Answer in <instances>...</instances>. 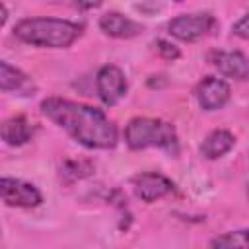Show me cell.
I'll return each mask as SVG.
<instances>
[{
  "instance_id": "obj_1",
  "label": "cell",
  "mask_w": 249,
  "mask_h": 249,
  "mask_svg": "<svg viewBox=\"0 0 249 249\" xmlns=\"http://www.w3.org/2000/svg\"><path fill=\"white\" fill-rule=\"evenodd\" d=\"M41 113L84 148L111 150L119 142L115 123L97 107L62 97H45Z\"/></svg>"
},
{
  "instance_id": "obj_2",
  "label": "cell",
  "mask_w": 249,
  "mask_h": 249,
  "mask_svg": "<svg viewBox=\"0 0 249 249\" xmlns=\"http://www.w3.org/2000/svg\"><path fill=\"white\" fill-rule=\"evenodd\" d=\"M84 33V25L58 18H25L14 25V35L21 43L47 49H66Z\"/></svg>"
},
{
  "instance_id": "obj_3",
  "label": "cell",
  "mask_w": 249,
  "mask_h": 249,
  "mask_svg": "<svg viewBox=\"0 0 249 249\" xmlns=\"http://www.w3.org/2000/svg\"><path fill=\"white\" fill-rule=\"evenodd\" d=\"M124 142L130 150L160 148L169 154H177L179 140L171 123L152 117H134L124 126Z\"/></svg>"
},
{
  "instance_id": "obj_4",
  "label": "cell",
  "mask_w": 249,
  "mask_h": 249,
  "mask_svg": "<svg viewBox=\"0 0 249 249\" xmlns=\"http://www.w3.org/2000/svg\"><path fill=\"white\" fill-rule=\"evenodd\" d=\"M216 27V18L208 12H200V14H181L177 18H173L167 23V29L171 33V37L185 41V43H195L200 41L202 37H206L212 29Z\"/></svg>"
},
{
  "instance_id": "obj_5",
  "label": "cell",
  "mask_w": 249,
  "mask_h": 249,
  "mask_svg": "<svg viewBox=\"0 0 249 249\" xmlns=\"http://www.w3.org/2000/svg\"><path fill=\"white\" fill-rule=\"evenodd\" d=\"M95 88H97V95L105 105H117L128 89L126 84V76L124 72L115 66V64H105L97 70L95 76Z\"/></svg>"
},
{
  "instance_id": "obj_6",
  "label": "cell",
  "mask_w": 249,
  "mask_h": 249,
  "mask_svg": "<svg viewBox=\"0 0 249 249\" xmlns=\"http://www.w3.org/2000/svg\"><path fill=\"white\" fill-rule=\"evenodd\" d=\"M132 187H134V195L146 204L161 200L175 191V183L158 171H144V173L134 175Z\"/></svg>"
},
{
  "instance_id": "obj_7",
  "label": "cell",
  "mask_w": 249,
  "mask_h": 249,
  "mask_svg": "<svg viewBox=\"0 0 249 249\" xmlns=\"http://www.w3.org/2000/svg\"><path fill=\"white\" fill-rule=\"evenodd\" d=\"M0 193H2V200L6 206L35 208L43 202V195L39 193L35 185L25 183L21 179H14V177H2Z\"/></svg>"
},
{
  "instance_id": "obj_8",
  "label": "cell",
  "mask_w": 249,
  "mask_h": 249,
  "mask_svg": "<svg viewBox=\"0 0 249 249\" xmlns=\"http://www.w3.org/2000/svg\"><path fill=\"white\" fill-rule=\"evenodd\" d=\"M195 95L202 111H218L230 101L231 89H230V84L224 82L222 78L206 76L198 82Z\"/></svg>"
},
{
  "instance_id": "obj_9",
  "label": "cell",
  "mask_w": 249,
  "mask_h": 249,
  "mask_svg": "<svg viewBox=\"0 0 249 249\" xmlns=\"http://www.w3.org/2000/svg\"><path fill=\"white\" fill-rule=\"evenodd\" d=\"M208 62L226 78L249 80V54L241 51H212Z\"/></svg>"
},
{
  "instance_id": "obj_10",
  "label": "cell",
  "mask_w": 249,
  "mask_h": 249,
  "mask_svg": "<svg viewBox=\"0 0 249 249\" xmlns=\"http://www.w3.org/2000/svg\"><path fill=\"white\" fill-rule=\"evenodd\" d=\"M99 29L113 39H132L144 31L140 23L123 16L121 12H105L99 18Z\"/></svg>"
},
{
  "instance_id": "obj_11",
  "label": "cell",
  "mask_w": 249,
  "mask_h": 249,
  "mask_svg": "<svg viewBox=\"0 0 249 249\" xmlns=\"http://www.w3.org/2000/svg\"><path fill=\"white\" fill-rule=\"evenodd\" d=\"M0 89L4 93L16 91L19 95H29L31 91H35V86L27 74H23L19 68L12 66L10 62L2 60L0 62Z\"/></svg>"
},
{
  "instance_id": "obj_12",
  "label": "cell",
  "mask_w": 249,
  "mask_h": 249,
  "mask_svg": "<svg viewBox=\"0 0 249 249\" xmlns=\"http://www.w3.org/2000/svg\"><path fill=\"white\" fill-rule=\"evenodd\" d=\"M0 134H2V140L8 146L19 148V146H23V144H27L31 140L33 126L23 115H16V117H10V119H6L2 123Z\"/></svg>"
},
{
  "instance_id": "obj_13",
  "label": "cell",
  "mask_w": 249,
  "mask_h": 249,
  "mask_svg": "<svg viewBox=\"0 0 249 249\" xmlns=\"http://www.w3.org/2000/svg\"><path fill=\"white\" fill-rule=\"evenodd\" d=\"M235 146V136L230 130L224 128H216L212 132L206 134V138L200 144V154L206 160H218L222 156H226L231 148Z\"/></svg>"
},
{
  "instance_id": "obj_14",
  "label": "cell",
  "mask_w": 249,
  "mask_h": 249,
  "mask_svg": "<svg viewBox=\"0 0 249 249\" xmlns=\"http://www.w3.org/2000/svg\"><path fill=\"white\" fill-rule=\"evenodd\" d=\"M95 163L91 160L86 158H70L60 165V177L64 181H78V179H86L93 173Z\"/></svg>"
},
{
  "instance_id": "obj_15",
  "label": "cell",
  "mask_w": 249,
  "mask_h": 249,
  "mask_svg": "<svg viewBox=\"0 0 249 249\" xmlns=\"http://www.w3.org/2000/svg\"><path fill=\"white\" fill-rule=\"evenodd\" d=\"M212 247H249V230H235L222 233L210 241Z\"/></svg>"
},
{
  "instance_id": "obj_16",
  "label": "cell",
  "mask_w": 249,
  "mask_h": 249,
  "mask_svg": "<svg viewBox=\"0 0 249 249\" xmlns=\"http://www.w3.org/2000/svg\"><path fill=\"white\" fill-rule=\"evenodd\" d=\"M154 51H156L158 56H161L163 60H177V58L181 56V51H179L173 43H169V41H165V39L154 41Z\"/></svg>"
},
{
  "instance_id": "obj_17",
  "label": "cell",
  "mask_w": 249,
  "mask_h": 249,
  "mask_svg": "<svg viewBox=\"0 0 249 249\" xmlns=\"http://www.w3.org/2000/svg\"><path fill=\"white\" fill-rule=\"evenodd\" d=\"M231 33H233L235 37H239V39L249 41V12H247L245 16H241V18H239V19L233 23Z\"/></svg>"
},
{
  "instance_id": "obj_18",
  "label": "cell",
  "mask_w": 249,
  "mask_h": 249,
  "mask_svg": "<svg viewBox=\"0 0 249 249\" xmlns=\"http://www.w3.org/2000/svg\"><path fill=\"white\" fill-rule=\"evenodd\" d=\"M103 2H105V0H76V6H78L80 10H95V8H99Z\"/></svg>"
},
{
  "instance_id": "obj_19",
  "label": "cell",
  "mask_w": 249,
  "mask_h": 249,
  "mask_svg": "<svg viewBox=\"0 0 249 249\" xmlns=\"http://www.w3.org/2000/svg\"><path fill=\"white\" fill-rule=\"evenodd\" d=\"M6 21H8V8H6V4H2V25H6Z\"/></svg>"
},
{
  "instance_id": "obj_20",
  "label": "cell",
  "mask_w": 249,
  "mask_h": 249,
  "mask_svg": "<svg viewBox=\"0 0 249 249\" xmlns=\"http://www.w3.org/2000/svg\"><path fill=\"white\" fill-rule=\"evenodd\" d=\"M245 193H247V198H249V183H247V189H245Z\"/></svg>"
},
{
  "instance_id": "obj_21",
  "label": "cell",
  "mask_w": 249,
  "mask_h": 249,
  "mask_svg": "<svg viewBox=\"0 0 249 249\" xmlns=\"http://www.w3.org/2000/svg\"><path fill=\"white\" fill-rule=\"evenodd\" d=\"M175 2H183V0H175Z\"/></svg>"
}]
</instances>
